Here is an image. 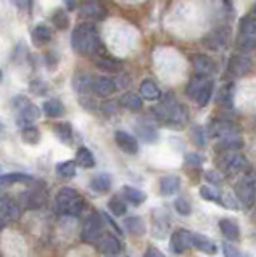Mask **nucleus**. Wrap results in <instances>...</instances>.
<instances>
[{"mask_svg":"<svg viewBox=\"0 0 256 257\" xmlns=\"http://www.w3.org/2000/svg\"><path fill=\"white\" fill-rule=\"evenodd\" d=\"M99 251L105 255H118L123 252V243L116 236L103 233V236L99 239Z\"/></svg>","mask_w":256,"mask_h":257,"instance_id":"nucleus-15","label":"nucleus"},{"mask_svg":"<svg viewBox=\"0 0 256 257\" xmlns=\"http://www.w3.org/2000/svg\"><path fill=\"white\" fill-rule=\"evenodd\" d=\"M234 95H235V84L227 82L221 87L218 92V103L224 108H232L234 106Z\"/></svg>","mask_w":256,"mask_h":257,"instance_id":"nucleus-28","label":"nucleus"},{"mask_svg":"<svg viewBox=\"0 0 256 257\" xmlns=\"http://www.w3.org/2000/svg\"><path fill=\"white\" fill-rule=\"evenodd\" d=\"M153 112L166 125H171L176 128L184 127L187 124V119H189L187 109L184 108L173 95H167L164 101L156 104V108H153Z\"/></svg>","mask_w":256,"mask_h":257,"instance_id":"nucleus-2","label":"nucleus"},{"mask_svg":"<svg viewBox=\"0 0 256 257\" xmlns=\"http://www.w3.org/2000/svg\"><path fill=\"white\" fill-rule=\"evenodd\" d=\"M137 134H139L140 139L143 142H147V143H153V142L158 140V131H156L155 127L148 125L147 122L137 125Z\"/></svg>","mask_w":256,"mask_h":257,"instance_id":"nucleus-42","label":"nucleus"},{"mask_svg":"<svg viewBox=\"0 0 256 257\" xmlns=\"http://www.w3.org/2000/svg\"><path fill=\"white\" fill-rule=\"evenodd\" d=\"M221 246H222V252H224V255H226V257H238V255H242V252H240L234 244L227 243V241H226V243H222Z\"/></svg>","mask_w":256,"mask_h":257,"instance_id":"nucleus-50","label":"nucleus"},{"mask_svg":"<svg viewBox=\"0 0 256 257\" xmlns=\"http://www.w3.org/2000/svg\"><path fill=\"white\" fill-rule=\"evenodd\" d=\"M145 257H163L164 254L159 251V249L156 246H148V249L145 251V254H143Z\"/></svg>","mask_w":256,"mask_h":257,"instance_id":"nucleus-52","label":"nucleus"},{"mask_svg":"<svg viewBox=\"0 0 256 257\" xmlns=\"http://www.w3.org/2000/svg\"><path fill=\"white\" fill-rule=\"evenodd\" d=\"M21 140L25 142L26 145H37L41 142V131H39L37 127H34L33 124L29 125H25L21 131Z\"/></svg>","mask_w":256,"mask_h":257,"instance_id":"nucleus-38","label":"nucleus"},{"mask_svg":"<svg viewBox=\"0 0 256 257\" xmlns=\"http://www.w3.org/2000/svg\"><path fill=\"white\" fill-rule=\"evenodd\" d=\"M205 180L210 183V185H214V187H219V185H222V175L221 172L218 171H206L205 172Z\"/></svg>","mask_w":256,"mask_h":257,"instance_id":"nucleus-48","label":"nucleus"},{"mask_svg":"<svg viewBox=\"0 0 256 257\" xmlns=\"http://www.w3.org/2000/svg\"><path fill=\"white\" fill-rule=\"evenodd\" d=\"M119 104H121L123 108H126L127 111H131V112H140L142 108H143L142 98L134 92H126L121 98H119Z\"/></svg>","mask_w":256,"mask_h":257,"instance_id":"nucleus-26","label":"nucleus"},{"mask_svg":"<svg viewBox=\"0 0 256 257\" xmlns=\"http://www.w3.org/2000/svg\"><path fill=\"white\" fill-rule=\"evenodd\" d=\"M219 230L229 241H238L240 239V227L235 220L232 219H221L219 220Z\"/></svg>","mask_w":256,"mask_h":257,"instance_id":"nucleus-24","label":"nucleus"},{"mask_svg":"<svg viewBox=\"0 0 256 257\" xmlns=\"http://www.w3.org/2000/svg\"><path fill=\"white\" fill-rule=\"evenodd\" d=\"M71 47L79 56H89L94 53L107 55V50L103 52V45L100 42L97 29H95L92 23L77 24L73 34H71Z\"/></svg>","mask_w":256,"mask_h":257,"instance_id":"nucleus-1","label":"nucleus"},{"mask_svg":"<svg viewBox=\"0 0 256 257\" xmlns=\"http://www.w3.org/2000/svg\"><path fill=\"white\" fill-rule=\"evenodd\" d=\"M211 77L210 76H205V74H197L190 79V82L187 84V87H186V93H187V96L189 98H192V100H195V96H197V93L202 90L203 88V85L210 80Z\"/></svg>","mask_w":256,"mask_h":257,"instance_id":"nucleus-31","label":"nucleus"},{"mask_svg":"<svg viewBox=\"0 0 256 257\" xmlns=\"http://www.w3.org/2000/svg\"><path fill=\"white\" fill-rule=\"evenodd\" d=\"M243 148V139L240 134L234 135H226V137H219L218 143L214 145L216 151L221 153H229V151H238Z\"/></svg>","mask_w":256,"mask_h":257,"instance_id":"nucleus-14","label":"nucleus"},{"mask_svg":"<svg viewBox=\"0 0 256 257\" xmlns=\"http://www.w3.org/2000/svg\"><path fill=\"white\" fill-rule=\"evenodd\" d=\"M2 77H4V74H2V69H0V82H2Z\"/></svg>","mask_w":256,"mask_h":257,"instance_id":"nucleus-56","label":"nucleus"},{"mask_svg":"<svg viewBox=\"0 0 256 257\" xmlns=\"http://www.w3.org/2000/svg\"><path fill=\"white\" fill-rule=\"evenodd\" d=\"M254 44H256V18H254V13H250L240 20L235 47L238 52L250 53L253 52Z\"/></svg>","mask_w":256,"mask_h":257,"instance_id":"nucleus-4","label":"nucleus"},{"mask_svg":"<svg viewBox=\"0 0 256 257\" xmlns=\"http://www.w3.org/2000/svg\"><path fill=\"white\" fill-rule=\"evenodd\" d=\"M76 164H79L81 167L84 169H91L95 166V156H94V153L89 150V148H86V147H81L77 150L76 153V161H74Z\"/></svg>","mask_w":256,"mask_h":257,"instance_id":"nucleus-37","label":"nucleus"},{"mask_svg":"<svg viewBox=\"0 0 256 257\" xmlns=\"http://www.w3.org/2000/svg\"><path fill=\"white\" fill-rule=\"evenodd\" d=\"M200 196L205 201H218L219 193L216 191L211 185H202V187H200Z\"/></svg>","mask_w":256,"mask_h":257,"instance_id":"nucleus-47","label":"nucleus"},{"mask_svg":"<svg viewBox=\"0 0 256 257\" xmlns=\"http://www.w3.org/2000/svg\"><path fill=\"white\" fill-rule=\"evenodd\" d=\"M111 183H113L111 182V175L107 172H100V174L92 177L89 187L97 193H107L111 188Z\"/></svg>","mask_w":256,"mask_h":257,"instance_id":"nucleus-29","label":"nucleus"},{"mask_svg":"<svg viewBox=\"0 0 256 257\" xmlns=\"http://www.w3.org/2000/svg\"><path fill=\"white\" fill-rule=\"evenodd\" d=\"M181 190V179L178 175H164L159 179V193L163 196H173Z\"/></svg>","mask_w":256,"mask_h":257,"instance_id":"nucleus-21","label":"nucleus"},{"mask_svg":"<svg viewBox=\"0 0 256 257\" xmlns=\"http://www.w3.org/2000/svg\"><path fill=\"white\" fill-rule=\"evenodd\" d=\"M213 88H214V82H213V79H210V80H208V82L203 85L202 90H200V92L197 93L195 101H197V104H198L200 108H203V106H206L208 103H210L211 95H213Z\"/></svg>","mask_w":256,"mask_h":257,"instance_id":"nucleus-40","label":"nucleus"},{"mask_svg":"<svg viewBox=\"0 0 256 257\" xmlns=\"http://www.w3.org/2000/svg\"><path fill=\"white\" fill-rule=\"evenodd\" d=\"M81 13L86 18H94V20H102L107 16V12L97 2H86L81 8Z\"/></svg>","mask_w":256,"mask_h":257,"instance_id":"nucleus-34","label":"nucleus"},{"mask_svg":"<svg viewBox=\"0 0 256 257\" xmlns=\"http://www.w3.org/2000/svg\"><path fill=\"white\" fill-rule=\"evenodd\" d=\"M95 66L102 71H107V72H119V64L111 60L108 55H100V56H95Z\"/></svg>","mask_w":256,"mask_h":257,"instance_id":"nucleus-39","label":"nucleus"},{"mask_svg":"<svg viewBox=\"0 0 256 257\" xmlns=\"http://www.w3.org/2000/svg\"><path fill=\"white\" fill-rule=\"evenodd\" d=\"M140 95L147 101H156L161 98V90H159V87L151 79H145L140 84Z\"/></svg>","mask_w":256,"mask_h":257,"instance_id":"nucleus-27","label":"nucleus"},{"mask_svg":"<svg viewBox=\"0 0 256 257\" xmlns=\"http://www.w3.org/2000/svg\"><path fill=\"white\" fill-rule=\"evenodd\" d=\"M186 164L190 166V167L198 169V167H202L203 159H202V156H200V155H195V153H190V155L186 156Z\"/></svg>","mask_w":256,"mask_h":257,"instance_id":"nucleus-49","label":"nucleus"},{"mask_svg":"<svg viewBox=\"0 0 256 257\" xmlns=\"http://www.w3.org/2000/svg\"><path fill=\"white\" fill-rule=\"evenodd\" d=\"M192 64H194L195 71L198 74H205V76H211L218 71V64L216 61L208 55H197L192 58Z\"/></svg>","mask_w":256,"mask_h":257,"instance_id":"nucleus-18","label":"nucleus"},{"mask_svg":"<svg viewBox=\"0 0 256 257\" xmlns=\"http://www.w3.org/2000/svg\"><path fill=\"white\" fill-rule=\"evenodd\" d=\"M52 131L55 132V135L58 137V140L63 143L71 145L73 142V125H71L68 120H61V122H55Z\"/></svg>","mask_w":256,"mask_h":257,"instance_id":"nucleus-30","label":"nucleus"},{"mask_svg":"<svg viewBox=\"0 0 256 257\" xmlns=\"http://www.w3.org/2000/svg\"><path fill=\"white\" fill-rule=\"evenodd\" d=\"M65 4H66L68 10H74V8L77 7V0H65Z\"/></svg>","mask_w":256,"mask_h":257,"instance_id":"nucleus-53","label":"nucleus"},{"mask_svg":"<svg viewBox=\"0 0 256 257\" xmlns=\"http://www.w3.org/2000/svg\"><path fill=\"white\" fill-rule=\"evenodd\" d=\"M206 135L213 137V139H219V137L226 135H234L242 132V125L234 120H226V119H213L210 124L206 125Z\"/></svg>","mask_w":256,"mask_h":257,"instance_id":"nucleus-8","label":"nucleus"},{"mask_svg":"<svg viewBox=\"0 0 256 257\" xmlns=\"http://www.w3.org/2000/svg\"><path fill=\"white\" fill-rule=\"evenodd\" d=\"M52 21H53V26L57 28L58 31H65L69 28V16L66 13V10H63V8H57V10L53 12L52 15Z\"/></svg>","mask_w":256,"mask_h":257,"instance_id":"nucleus-41","label":"nucleus"},{"mask_svg":"<svg viewBox=\"0 0 256 257\" xmlns=\"http://www.w3.org/2000/svg\"><path fill=\"white\" fill-rule=\"evenodd\" d=\"M13 4L18 8H25L26 5H29V0H13Z\"/></svg>","mask_w":256,"mask_h":257,"instance_id":"nucleus-54","label":"nucleus"},{"mask_svg":"<svg viewBox=\"0 0 256 257\" xmlns=\"http://www.w3.org/2000/svg\"><path fill=\"white\" fill-rule=\"evenodd\" d=\"M251 68H253V61L250 60L248 55H234L227 64L229 72L234 76H245L251 71Z\"/></svg>","mask_w":256,"mask_h":257,"instance_id":"nucleus-11","label":"nucleus"},{"mask_svg":"<svg viewBox=\"0 0 256 257\" xmlns=\"http://www.w3.org/2000/svg\"><path fill=\"white\" fill-rule=\"evenodd\" d=\"M31 39L36 47H44L52 40V29L45 24H37L31 32Z\"/></svg>","mask_w":256,"mask_h":257,"instance_id":"nucleus-23","label":"nucleus"},{"mask_svg":"<svg viewBox=\"0 0 256 257\" xmlns=\"http://www.w3.org/2000/svg\"><path fill=\"white\" fill-rule=\"evenodd\" d=\"M29 7H31V0H29Z\"/></svg>","mask_w":256,"mask_h":257,"instance_id":"nucleus-59","label":"nucleus"},{"mask_svg":"<svg viewBox=\"0 0 256 257\" xmlns=\"http://www.w3.org/2000/svg\"><path fill=\"white\" fill-rule=\"evenodd\" d=\"M226 4H227V0H226Z\"/></svg>","mask_w":256,"mask_h":257,"instance_id":"nucleus-60","label":"nucleus"},{"mask_svg":"<svg viewBox=\"0 0 256 257\" xmlns=\"http://www.w3.org/2000/svg\"><path fill=\"white\" fill-rule=\"evenodd\" d=\"M55 172L61 180H71L76 175V163L74 161H63L55 167Z\"/></svg>","mask_w":256,"mask_h":257,"instance_id":"nucleus-35","label":"nucleus"},{"mask_svg":"<svg viewBox=\"0 0 256 257\" xmlns=\"http://www.w3.org/2000/svg\"><path fill=\"white\" fill-rule=\"evenodd\" d=\"M86 201L79 191L71 187H63L55 195V211L61 215L77 217L84 211Z\"/></svg>","mask_w":256,"mask_h":257,"instance_id":"nucleus-3","label":"nucleus"},{"mask_svg":"<svg viewBox=\"0 0 256 257\" xmlns=\"http://www.w3.org/2000/svg\"><path fill=\"white\" fill-rule=\"evenodd\" d=\"M235 198L238 199V203L242 204L245 209H251L254 206L256 199V190H254V180L253 177H242L235 183Z\"/></svg>","mask_w":256,"mask_h":257,"instance_id":"nucleus-6","label":"nucleus"},{"mask_svg":"<svg viewBox=\"0 0 256 257\" xmlns=\"http://www.w3.org/2000/svg\"><path fill=\"white\" fill-rule=\"evenodd\" d=\"M0 172H2V166H0Z\"/></svg>","mask_w":256,"mask_h":257,"instance_id":"nucleus-58","label":"nucleus"},{"mask_svg":"<svg viewBox=\"0 0 256 257\" xmlns=\"http://www.w3.org/2000/svg\"><path fill=\"white\" fill-rule=\"evenodd\" d=\"M34 179L28 174H21V172H12V174H2L0 175V190L9 188L12 185L17 183H31Z\"/></svg>","mask_w":256,"mask_h":257,"instance_id":"nucleus-22","label":"nucleus"},{"mask_svg":"<svg viewBox=\"0 0 256 257\" xmlns=\"http://www.w3.org/2000/svg\"><path fill=\"white\" fill-rule=\"evenodd\" d=\"M219 164H221L222 171L229 175H237V174L246 172L248 167H250L248 159L237 151H229V155H222Z\"/></svg>","mask_w":256,"mask_h":257,"instance_id":"nucleus-7","label":"nucleus"},{"mask_svg":"<svg viewBox=\"0 0 256 257\" xmlns=\"http://www.w3.org/2000/svg\"><path fill=\"white\" fill-rule=\"evenodd\" d=\"M123 196L127 199V203H131L132 206H140L147 201L145 191H142L135 187H129V185L123 187Z\"/></svg>","mask_w":256,"mask_h":257,"instance_id":"nucleus-32","label":"nucleus"},{"mask_svg":"<svg viewBox=\"0 0 256 257\" xmlns=\"http://www.w3.org/2000/svg\"><path fill=\"white\" fill-rule=\"evenodd\" d=\"M5 225H7V223H5V219H4L2 215H0V231H2V230L5 228Z\"/></svg>","mask_w":256,"mask_h":257,"instance_id":"nucleus-55","label":"nucleus"},{"mask_svg":"<svg viewBox=\"0 0 256 257\" xmlns=\"http://www.w3.org/2000/svg\"><path fill=\"white\" fill-rule=\"evenodd\" d=\"M192 139H194V142L198 145V147H205L206 145V140H208V135H206V131L205 127L202 125H195L194 128H192Z\"/></svg>","mask_w":256,"mask_h":257,"instance_id":"nucleus-46","label":"nucleus"},{"mask_svg":"<svg viewBox=\"0 0 256 257\" xmlns=\"http://www.w3.org/2000/svg\"><path fill=\"white\" fill-rule=\"evenodd\" d=\"M102 219H103V220H105V222H107V223L110 225V227H111V228H113V230H115V233H116V235H118V236H121V235H123V231H121V228H119V227H118V223H116V222H115L113 219H111V217H110L108 214H103V215H102Z\"/></svg>","mask_w":256,"mask_h":257,"instance_id":"nucleus-51","label":"nucleus"},{"mask_svg":"<svg viewBox=\"0 0 256 257\" xmlns=\"http://www.w3.org/2000/svg\"><path fill=\"white\" fill-rule=\"evenodd\" d=\"M20 101L21 104L15 103V106L18 108V124L21 127L34 124L36 120L41 117V108L34 103H29L26 98H23V96H20Z\"/></svg>","mask_w":256,"mask_h":257,"instance_id":"nucleus-9","label":"nucleus"},{"mask_svg":"<svg viewBox=\"0 0 256 257\" xmlns=\"http://www.w3.org/2000/svg\"><path fill=\"white\" fill-rule=\"evenodd\" d=\"M190 243H192V247H195L205 254H214L218 251V246H216L214 241L211 238L202 235V233H190Z\"/></svg>","mask_w":256,"mask_h":257,"instance_id":"nucleus-19","label":"nucleus"},{"mask_svg":"<svg viewBox=\"0 0 256 257\" xmlns=\"http://www.w3.org/2000/svg\"><path fill=\"white\" fill-rule=\"evenodd\" d=\"M115 142L119 150H123L127 155H137L139 153V143L134 135L126 131H116L115 132Z\"/></svg>","mask_w":256,"mask_h":257,"instance_id":"nucleus-13","label":"nucleus"},{"mask_svg":"<svg viewBox=\"0 0 256 257\" xmlns=\"http://www.w3.org/2000/svg\"><path fill=\"white\" fill-rule=\"evenodd\" d=\"M25 206L28 209H41L47 201V190L41 183L34 187L29 193H25Z\"/></svg>","mask_w":256,"mask_h":257,"instance_id":"nucleus-16","label":"nucleus"},{"mask_svg":"<svg viewBox=\"0 0 256 257\" xmlns=\"http://www.w3.org/2000/svg\"><path fill=\"white\" fill-rule=\"evenodd\" d=\"M91 84H92V76L87 74V72H79L73 79V88L77 93L91 92Z\"/></svg>","mask_w":256,"mask_h":257,"instance_id":"nucleus-36","label":"nucleus"},{"mask_svg":"<svg viewBox=\"0 0 256 257\" xmlns=\"http://www.w3.org/2000/svg\"><path fill=\"white\" fill-rule=\"evenodd\" d=\"M174 207H176V211H178L184 217L192 214V204H190V201L186 196H179L178 199H176L174 201Z\"/></svg>","mask_w":256,"mask_h":257,"instance_id":"nucleus-45","label":"nucleus"},{"mask_svg":"<svg viewBox=\"0 0 256 257\" xmlns=\"http://www.w3.org/2000/svg\"><path fill=\"white\" fill-rule=\"evenodd\" d=\"M190 233L186 228H178L171 235V249L176 254H182L184 251H187L189 247H192L190 243Z\"/></svg>","mask_w":256,"mask_h":257,"instance_id":"nucleus-17","label":"nucleus"},{"mask_svg":"<svg viewBox=\"0 0 256 257\" xmlns=\"http://www.w3.org/2000/svg\"><path fill=\"white\" fill-rule=\"evenodd\" d=\"M103 219L97 212H92L91 215L86 217L82 223V231H81V239L84 243L95 244L99 243V239L103 236Z\"/></svg>","mask_w":256,"mask_h":257,"instance_id":"nucleus-5","label":"nucleus"},{"mask_svg":"<svg viewBox=\"0 0 256 257\" xmlns=\"http://www.w3.org/2000/svg\"><path fill=\"white\" fill-rule=\"evenodd\" d=\"M0 215L7 220H18L20 219L18 204L7 195H0Z\"/></svg>","mask_w":256,"mask_h":257,"instance_id":"nucleus-20","label":"nucleus"},{"mask_svg":"<svg viewBox=\"0 0 256 257\" xmlns=\"http://www.w3.org/2000/svg\"><path fill=\"white\" fill-rule=\"evenodd\" d=\"M44 114L50 119H55V117H60L65 114V106H63V103L58 100V98H50L44 103Z\"/></svg>","mask_w":256,"mask_h":257,"instance_id":"nucleus-33","label":"nucleus"},{"mask_svg":"<svg viewBox=\"0 0 256 257\" xmlns=\"http://www.w3.org/2000/svg\"><path fill=\"white\" fill-rule=\"evenodd\" d=\"M2 128H4V125H2V124H0V132H2Z\"/></svg>","mask_w":256,"mask_h":257,"instance_id":"nucleus-57","label":"nucleus"},{"mask_svg":"<svg viewBox=\"0 0 256 257\" xmlns=\"http://www.w3.org/2000/svg\"><path fill=\"white\" fill-rule=\"evenodd\" d=\"M229 40H230V31L227 28H218L205 37L203 44L208 48H211V50H221V48H224L229 44Z\"/></svg>","mask_w":256,"mask_h":257,"instance_id":"nucleus-10","label":"nucleus"},{"mask_svg":"<svg viewBox=\"0 0 256 257\" xmlns=\"http://www.w3.org/2000/svg\"><path fill=\"white\" fill-rule=\"evenodd\" d=\"M124 228L127 233H131L132 236H143L147 231V225L145 220L142 217H127L124 220Z\"/></svg>","mask_w":256,"mask_h":257,"instance_id":"nucleus-25","label":"nucleus"},{"mask_svg":"<svg viewBox=\"0 0 256 257\" xmlns=\"http://www.w3.org/2000/svg\"><path fill=\"white\" fill-rule=\"evenodd\" d=\"M108 209H110V212L113 214L115 217H121V215H124L127 212V206L118 196L116 198H111L108 201Z\"/></svg>","mask_w":256,"mask_h":257,"instance_id":"nucleus-43","label":"nucleus"},{"mask_svg":"<svg viewBox=\"0 0 256 257\" xmlns=\"http://www.w3.org/2000/svg\"><path fill=\"white\" fill-rule=\"evenodd\" d=\"M219 203L224 206V207H227V209H234V211H237L238 209V199L235 198V195H232L230 191H222V195L219 193V198H218Z\"/></svg>","mask_w":256,"mask_h":257,"instance_id":"nucleus-44","label":"nucleus"},{"mask_svg":"<svg viewBox=\"0 0 256 257\" xmlns=\"http://www.w3.org/2000/svg\"><path fill=\"white\" fill-rule=\"evenodd\" d=\"M91 92H94L100 98H108L116 92V84L108 77H94L92 76V84H91Z\"/></svg>","mask_w":256,"mask_h":257,"instance_id":"nucleus-12","label":"nucleus"}]
</instances>
